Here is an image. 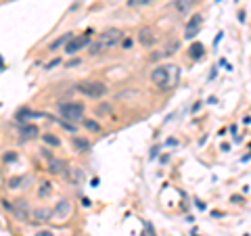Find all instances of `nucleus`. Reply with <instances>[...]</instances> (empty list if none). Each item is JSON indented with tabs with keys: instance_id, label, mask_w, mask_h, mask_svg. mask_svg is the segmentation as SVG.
Returning <instances> with one entry per match:
<instances>
[{
	"instance_id": "nucleus-1",
	"label": "nucleus",
	"mask_w": 251,
	"mask_h": 236,
	"mask_svg": "<svg viewBox=\"0 0 251 236\" xmlns=\"http://www.w3.org/2000/svg\"><path fill=\"white\" fill-rule=\"evenodd\" d=\"M122 38H124V32H122L119 27H109V29L101 32L94 42L88 44V54H90V56L103 54V52H107L109 48L117 46V44L122 42Z\"/></svg>"
},
{
	"instance_id": "nucleus-2",
	"label": "nucleus",
	"mask_w": 251,
	"mask_h": 236,
	"mask_svg": "<svg viewBox=\"0 0 251 236\" xmlns=\"http://www.w3.org/2000/svg\"><path fill=\"white\" fill-rule=\"evenodd\" d=\"M178 77H180V67L176 65H159L153 69L151 73V82L159 88V90H169L178 84Z\"/></svg>"
},
{
	"instance_id": "nucleus-3",
	"label": "nucleus",
	"mask_w": 251,
	"mask_h": 236,
	"mask_svg": "<svg viewBox=\"0 0 251 236\" xmlns=\"http://www.w3.org/2000/svg\"><path fill=\"white\" fill-rule=\"evenodd\" d=\"M57 113L61 119L69 121V123H78L84 119V113H86V104L78 102V100H63L57 104Z\"/></svg>"
},
{
	"instance_id": "nucleus-4",
	"label": "nucleus",
	"mask_w": 251,
	"mask_h": 236,
	"mask_svg": "<svg viewBox=\"0 0 251 236\" xmlns=\"http://www.w3.org/2000/svg\"><path fill=\"white\" fill-rule=\"evenodd\" d=\"M78 92L88 98H101L107 94V84L105 82H96V80H88L78 84Z\"/></svg>"
},
{
	"instance_id": "nucleus-5",
	"label": "nucleus",
	"mask_w": 251,
	"mask_h": 236,
	"mask_svg": "<svg viewBox=\"0 0 251 236\" xmlns=\"http://www.w3.org/2000/svg\"><path fill=\"white\" fill-rule=\"evenodd\" d=\"M90 42H92V32L88 29L82 36H73V38L65 44V52H67V54H76V52H80L82 48H88Z\"/></svg>"
},
{
	"instance_id": "nucleus-6",
	"label": "nucleus",
	"mask_w": 251,
	"mask_h": 236,
	"mask_svg": "<svg viewBox=\"0 0 251 236\" xmlns=\"http://www.w3.org/2000/svg\"><path fill=\"white\" fill-rule=\"evenodd\" d=\"M71 209H73V205H71V201H67V198H61L54 207H52V219H57V222H65L69 215H71Z\"/></svg>"
},
{
	"instance_id": "nucleus-7",
	"label": "nucleus",
	"mask_w": 251,
	"mask_h": 236,
	"mask_svg": "<svg viewBox=\"0 0 251 236\" xmlns=\"http://www.w3.org/2000/svg\"><path fill=\"white\" fill-rule=\"evenodd\" d=\"M46 169H48L50 174H54V176H67L69 165H67V161H65V159L52 157V159H48V161H46Z\"/></svg>"
},
{
	"instance_id": "nucleus-8",
	"label": "nucleus",
	"mask_w": 251,
	"mask_h": 236,
	"mask_svg": "<svg viewBox=\"0 0 251 236\" xmlns=\"http://www.w3.org/2000/svg\"><path fill=\"white\" fill-rule=\"evenodd\" d=\"M15 209H13V217L17 219V222H25V219H29V205H27V201L25 198H17L15 203Z\"/></svg>"
},
{
	"instance_id": "nucleus-9",
	"label": "nucleus",
	"mask_w": 251,
	"mask_h": 236,
	"mask_svg": "<svg viewBox=\"0 0 251 236\" xmlns=\"http://www.w3.org/2000/svg\"><path fill=\"white\" fill-rule=\"evenodd\" d=\"M36 117H46V113H36L32 111L29 107H21L17 113H15V119L23 126V123H29V119H36Z\"/></svg>"
},
{
	"instance_id": "nucleus-10",
	"label": "nucleus",
	"mask_w": 251,
	"mask_h": 236,
	"mask_svg": "<svg viewBox=\"0 0 251 236\" xmlns=\"http://www.w3.org/2000/svg\"><path fill=\"white\" fill-rule=\"evenodd\" d=\"M38 136H40V128L34 126V123H23V126L19 128V138H21V140H34V138H38Z\"/></svg>"
},
{
	"instance_id": "nucleus-11",
	"label": "nucleus",
	"mask_w": 251,
	"mask_h": 236,
	"mask_svg": "<svg viewBox=\"0 0 251 236\" xmlns=\"http://www.w3.org/2000/svg\"><path fill=\"white\" fill-rule=\"evenodd\" d=\"M29 219H34V222H50L52 219V209H48V207H34L32 209V213H29Z\"/></svg>"
},
{
	"instance_id": "nucleus-12",
	"label": "nucleus",
	"mask_w": 251,
	"mask_h": 236,
	"mask_svg": "<svg viewBox=\"0 0 251 236\" xmlns=\"http://www.w3.org/2000/svg\"><path fill=\"white\" fill-rule=\"evenodd\" d=\"M32 182V176H11L6 180V188L8 190H19V188H27V184Z\"/></svg>"
},
{
	"instance_id": "nucleus-13",
	"label": "nucleus",
	"mask_w": 251,
	"mask_h": 236,
	"mask_svg": "<svg viewBox=\"0 0 251 236\" xmlns=\"http://www.w3.org/2000/svg\"><path fill=\"white\" fill-rule=\"evenodd\" d=\"M138 42H140L142 46H153V44L157 42L155 29H153V27H144V29H140V34H138Z\"/></svg>"
},
{
	"instance_id": "nucleus-14",
	"label": "nucleus",
	"mask_w": 251,
	"mask_h": 236,
	"mask_svg": "<svg viewBox=\"0 0 251 236\" xmlns=\"http://www.w3.org/2000/svg\"><path fill=\"white\" fill-rule=\"evenodd\" d=\"M201 23H203V17L201 15H195L191 21H188V25H186V32H184V38L186 40H191L197 32H199V27H201Z\"/></svg>"
},
{
	"instance_id": "nucleus-15",
	"label": "nucleus",
	"mask_w": 251,
	"mask_h": 236,
	"mask_svg": "<svg viewBox=\"0 0 251 236\" xmlns=\"http://www.w3.org/2000/svg\"><path fill=\"white\" fill-rule=\"evenodd\" d=\"M71 144H73L76 153H88V150H90V140H88L86 136L73 134V136H71Z\"/></svg>"
},
{
	"instance_id": "nucleus-16",
	"label": "nucleus",
	"mask_w": 251,
	"mask_h": 236,
	"mask_svg": "<svg viewBox=\"0 0 251 236\" xmlns=\"http://www.w3.org/2000/svg\"><path fill=\"white\" fill-rule=\"evenodd\" d=\"M71 38H73V34H71V32H67V34H63L61 38H57V40H52V42L48 44V50H59V48H61V46H65V44H67V42H69Z\"/></svg>"
},
{
	"instance_id": "nucleus-17",
	"label": "nucleus",
	"mask_w": 251,
	"mask_h": 236,
	"mask_svg": "<svg viewBox=\"0 0 251 236\" xmlns=\"http://www.w3.org/2000/svg\"><path fill=\"white\" fill-rule=\"evenodd\" d=\"M42 142H46V144L52 146V148H59V146H61V138H59L57 134H42Z\"/></svg>"
},
{
	"instance_id": "nucleus-18",
	"label": "nucleus",
	"mask_w": 251,
	"mask_h": 236,
	"mask_svg": "<svg viewBox=\"0 0 251 236\" xmlns=\"http://www.w3.org/2000/svg\"><path fill=\"white\" fill-rule=\"evenodd\" d=\"M48 194H52V184H50V182H42L40 188H38V196H40V198H46Z\"/></svg>"
},
{
	"instance_id": "nucleus-19",
	"label": "nucleus",
	"mask_w": 251,
	"mask_h": 236,
	"mask_svg": "<svg viewBox=\"0 0 251 236\" xmlns=\"http://www.w3.org/2000/svg\"><path fill=\"white\" fill-rule=\"evenodd\" d=\"M82 123H84V128L86 130H90V132H101L103 128H101V123L98 121H94V119H82Z\"/></svg>"
},
{
	"instance_id": "nucleus-20",
	"label": "nucleus",
	"mask_w": 251,
	"mask_h": 236,
	"mask_svg": "<svg viewBox=\"0 0 251 236\" xmlns=\"http://www.w3.org/2000/svg\"><path fill=\"white\" fill-rule=\"evenodd\" d=\"M178 13H186L188 8H191V2L188 0H174V4H172Z\"/></svg>"
},
{
	"instance_id": "nucleus-21",
	"label": "nucleus",
	"mask_w": 251,
	"mask_h": 236,
	"mask_svg": "<svg viewBox=\"0 0 251 236\" xmlns=\"http://www.w3.org/2000/svg\"><path fill=\"white\" fill-rule=\"evenodd\" d=\"M188 52H191V56H193V59H201V56H203V44L195 42V44L191 46V50H188Z\"/></svg>"
},
{
	"instance_id": "nucleus-22",
	"label": "nucleus",
	"mask_w": 251,
	"mask_h": 236,
	"mask_svg": "<svg viewBox=\"0 0 251 236\" xmlns=\"http://www.w3.org/2000/svg\"><path fill=\"white\" fill-rule=\"evenodd\" d=\"M54 123H59L63 130H67V132H71V134H76V132H78L76 123H69V121H65V119H54Z\"/></svg>"
},
{
	"instance_id": "nucleus-23",
	"label": "nucleus",
	"mask_w": 251,
	"mask_h": 236,
	"mask_svg": "<svg viewBox=\"0 0 251 236\" xmlns=\"http://www.w3.org/2000/svg\"><path fill=\"white\" fill-rule=\"evenodd\" d=\"M59 65H63V61L59 59V56H54V59H50L46 65H44V71H52L54 67H59Z\"/></svg>"
},
{
	"instance_id": "nucleus-24",
	"label": "nucleus",
	"mask_w": 251,
	"mask_h": 236,
	"mask_svg": "<svg viewBox=\"0 0 251 236\" xmlns=\"http://www.w3.org/2000/svg\"><path fill=\"white\" fill-rule=\"evenodd\" d=\"M178 48H180V42H169V46H167L166 50L161 52V56H172V54H174Z\"/></svg>"
},
{
	"instance_id": "nucleus-25",
	"label": "nucleus",
	"mask_w": 251,
	"mask_h": 236,
	"mask_svg": "<svg viewBox=\"0 0 251 236\" xmlns=\"http://www.w3.org/2000/svg\"><path fill=\"white\" fill-rule=\"evenodd\" d=\"M2 161H4V163H13V161H17V153H15V150H4Z\"/></svg>"
},
{
	"instance_id": "nucleus-26",
	"label": "nucleus",
	"mask_w": 251,
	"mask_h": 236,
	"mask_svg": "<svg viewBox=\"0 0 251 236\" xmlns=\"http://www.w3.org/2000/svg\"><path fill=\"white\" fill-rule=\"evenodd\" d=\"M153 0H128L126 4L130 6V8H136V6H144V4H151Z\"/></svg>"
},
{
	"instance_id": "nucleus-27",
	"label": "nucleus",
	"mask_w": 251,
	"mask_h": 236,
	"mask_svg": "<svg viewBox=\"0 0 251 236\" xmlns=\"http://www.w3.org/2000/svg\"><path fill=\"white\" fill-rule=\"evenodd\" d=\"M140 236H157V234H155V228H153V224L144 222V232H142Z\"/></svg>"
},
{
	"instance_id": "nucleus-28",
	"label": "nucleus",
	"mask_w": 251,
	"mask_h": 236,
	"mask_svg": "<svg viewBox=\"0 0 251 236\" xmlns=\"http://www.w3.org/2000/svg\"><path fill=\"white\" fill-rule=\"evenodd\" d=\"M0 203H2V209H6L8 213H13V209H15V205H13V201H6V198H2Z\"/></svg>"
},
{
	"instance_id": "nucleus-29",
	"label": "nucleus",
	"mask_w": 251,
	"mask_h": 236,
	"mask_svg": "<svg viewBox=\"0 0 251 236\" xmlns=\"http://www.w3.org/2000/svg\"><path fill=\"white\" fill-rule=\"evenodd\" d=\"M40 155H42V157H44V159H46V161H48V159H52V157H54V155H52V153H50V148H46V146H42V148H40Z\"/></svg>"
},
{
	"instance_id": "nucleus-30",
	"label": "nucleus",
	"mask_w": 251,
	"mask_h": 236,
	"mask_svg": "<svg viewBox=\"0 0 251 236\" xmlns=\"http://www.w3.org/2000/svg\"><path fill=\"white\" fill-rule=\"evenodd\" d=\"M34 236H54V234H52L50 230H40V232H36Z\"/></svg>"
},
{
	"instance_id": "nucleus-31",
	"label": "nucleus",
	"mask_w": 251,
	"mask_h": 236,
	"mask_svg": "<svg viewBox=\"0 0 251 236\" xmlns=\"http://www.w3.org/2000/svg\"><path fill=\"white\" fill-rule=\"evenodd\" d=\"M80 63H82L80 59H71V61L67 63V67H76V65H80Z\"/></svg>"
},
{
	"instance_id": "nucleus-32",
	"label": "nucleus",
	"mask_w": 251,
	"mask_h": 236,
	"mask_svg": "<svg viewBox=\"0 0 251 236\" xmlns=\"http://www.w3.org/2000/svg\"><path fill=\"white\" fill-rule=\"evenodd\" d=\"M230 201H232V203H241V201H243V198H241V196H239V194H234V196H230Z\"/></svg>"
},
{
	"instance_id": "nucleus-33",
	"label": "nucleus",
	"mask_w": 251,
	"mask_h": 236,
	"mask_svg": "<svg viewBox=\"0 0 251 236\" xmlns=\"http://www.w3.org/2000/svg\"><path fill=\"white\" fill-rule=\"evenodd\" d=\"M207 102H209V104H215V102H218V98H215V96H209Z\"/></svg>"
},
{
	"instance_id": "nucleus-34",
	"label": "nucleus",
	"mask_w": 251,
	"mask_h": 236,
	"mask_svg": "<svg viewBox=\"0 0 251 236\" xmlns=\"http://www.w3.org/2000/svg\"><path fill=\"white\" fill-rule=\"evenodd\" d=\"M82 205H84V207H90V205H92V203H90V201H88V198H82Z\"/></svg>"
},
{
	"instance_id": "nucleus-35",
	"label": "nucleus",
	"mask_w": 251,
	"mask_h": 236,
	"mask_svg": "<svg viewBox=\"0 0 251 236\" xmlns=\"http://www.w3.org/2000/svg\"><path fill=\"white\" fill-rule=\"evenodd\" d=\"M0 69H2V56H0Z\"/></svg>"
},
{
	"instance_id": "nucleus-36",
	"label": "nucleus",
	"mask_w": 251,
	"mask_h": 236,
	"mask_svg": "<svg viewBox=\"0 0 251 236\" xmlns=\"http://www.w3.org/2000/svg\"><path fill=\"white\" fill-rule=\"evenodd\" d=\"M237 2H239V0H237Z\"/></svg>"
}]
</instances>
